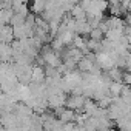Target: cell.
I'll use <instances>...</instances> for the list:
<instances>
[{"label": "cell", "instance_id": "2", "mask_svg": "<svg viewBox=\"0 0 131 131\" xmlns=\"http://www.w3.org/2000/svg\"><path fill=\"white\" fill-rule=\"evenodd\" d=\"M60 119H62L63 122L74 120V113H73L71 110H65V111H62V114H60Z\"/></svg>", "mask_w": 131, "mask_h": 131}, {"label": "cell", "instance_id": "3", "mask_svg": "<svg viewBox=\"0 0 131 131\" xmlns=\"http://www.w3.org/2000/svg\"><path fill=\"white\" fill-rule=\"evenodd\" d=\"M122 85H120V80L119 82H114V83H111V93L113 94H119L120 91H122Z\"/></svg>", "mask_w": 131, "mask_h": 131}, {"label": "cell", "instance_id": "1", "mask_svg": "<svg viewBox=\"0 0 131 131\" xmlns=\"http://www.w3.org/2000/svg\"><path fill=\"white\" fill-rule=\"evenodd\" d=\"M83 97L82 96H79V94H74V97H71L68 102H67V106H70L71 110H74V108H80L82 105H83Z\"/></svg>", "mask_w": 131, "mask_h": 131}]
</instances>
